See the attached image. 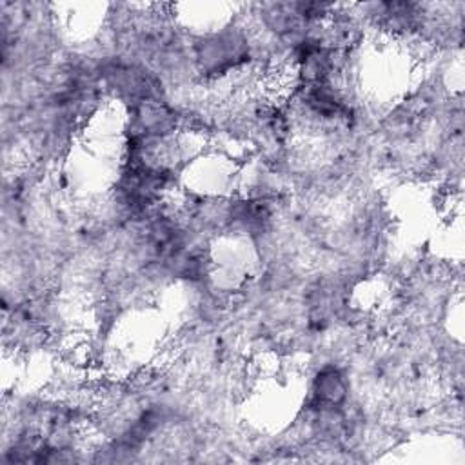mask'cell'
<instances>
[{
  "instance_id": "cell-1",
  "label": "cell",
  "mask_w": 465,
  "mask_h": 465,
  "mask_svg": "<svg viewBox=\"0 0 465 465\" xmlns=\"http://www.w3.org/2000/svg\"><path fill=\"white\" fill-rule=\"evenodd\" d=\"M247 56V44L240 31H222L202 38L196 45V60L200 69L209 76L225 74L240 65Z\"/></svg>"
},
{
  "instance_id": "cell-2",
  "label": "cell",
  "mask_w": 465,
  "mask_h": 465,
  "mask_svg": "<svg viewBox=\"0 0 465 465\" xmlns=\"http://www.w3.org/2000/svg\"><path fill=\"white\" fill-rule=\"evenodd\" d=\"M312 392L316 405L325 409H334L347 398V381L340 369L325 367L322 369L312 383Z\"/></svg>"
}]
</instances>
